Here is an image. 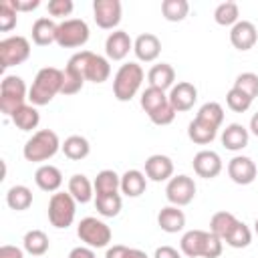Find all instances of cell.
<instances>
[{"label":"cell","mask_w":258,"mask_h":258,"mask_svg":"<svg viewBox=\"0 0 258 258\" xmlns=\"http://www.w3.org/2000/svg\"><path fill=\"white\" fill-rule=\"evenodd\" d=\"M93 187H95V196L117 194L121 189V175L113 169H101L93 181Z\"/></svg>","instance_id":"cell-32"},{"label":"cell","mask_w":258,"mask_h":258,"mask_svg":"<svg viewBox=\"0 0 258 258\" xmlns=\"http://www.w3.org/2000/svg\"><path fill=\"white\" fill-rule=\"evenodd\" d=\"M216 135H218V129H216L214 125H210V123L198 119V117H194V119L189 121V125H187V137H189L194 143H198V145H208V143H212V141L216 139Z\"/></svg>","instance_id":"cell-28"},{"label":"cell","mask_w":258,"mask_h":258,"mask_svg":"<svg viewBox=\"0 0 258 258\" xmlns=\"http://www.w3.org/2000/svg\"><path fill=\"white\" fill-rule=\"evenodd\" d=\"M0 258H24V248L4 244V246H0Z\"/></svg>","instance_id":"cell-47"},{"label":"cell","mask_w":258,"mask_h":258,"mask_svg":"<svg viewBox=\"0 0 258 258\" xmlns=\"http://www.w3.org/2000/svg\"><path fill=\"white\" fill-rule=\"evenodd\" d=\"M143 79H145V73H143L139 62L121 64L117 69L115 77H113V95H115V99L121 101V103L131 101L139 93Z\"/></svg>","instance_id":"cell-5"},{"label":"cell","mask_w":258,"mask_h":258,"mask_svg":"<svg viewBox=\"0 0 258 258\" xmlns=\"http://www.w3.org/2000/svg\"><path fill=\"white\" fill-rule=\"evenodd\" d=\"M83 85H85L83 75L67 64L64 71H62V91L60 93L62 95H75V93H79L83 89Z\"/></svg>","instance_id":"cell-40"},{"label":"cell","mask_w":258,"mask_h":258,"mask_svg":"<svg viewBox=\"0 0 258 258\" xmlns=\"http://www.w3.org/2000/svg\"><path fill=\"white\" fill-rule=\"evenodd\" d=\"M248 131L258 137V113H254V115L250 117V129H248Z\"/></svg>","instance_id":"cell-50"},{"label":"cell","mask_w":258,"mask_h":258,"mask_svg":"<svg viewBox=\"0 0 258 258\" xmlns=\"http://www.w3.org/2000/svg\"><path fill=\"white\" fill-rule=\"evenodd\" d=\"M153 258H181V252H177L173 246H159L155 248Z\"/></svg>","instance_id":"cell-48"},{"label":"cell","mask_w":258,"mask_h":258,"mask_svg":"<svg viewBox=\"0 0 258 258\" xmlns=\"http://www.w3.org/2000/svg\"><path fill=\"white\" fill-rule=\"evenodd\" d=\"M69 194L75 198L77 204H89L95 198L93 181L85 173H75L69 179Z\"/></svg>","instance_id":"cell-27"},{"label":"cell","mask_w":258,"mask_h":258,"mask_svg":"<svg viewBox=\"0 0 258 258\" xmlns=\"http://www.w3.org/2000/svg\"><path fill=\"white\" fill-rule=\"evenodd\" d=\"M230 42L236 50H250L258 42V30L250 20H238L230 28Z\"/></svg>","instance_id":"cell-17"},{"label":"cell","mask_w":258,"mask_h":258,"mask_svg":"<svg viewBox=\"0 0 258 258\" xmlns=\"http://www.w3.org/2000/svg\"><path fill=\"white\" fill-rule=\"evenodd\" d=\"M133 50V40L125 30H113L105 38V54L109 60H123Z\"/></svg>","instance_id":"cell-18"},{"label":"cell","mask_w":258,"mask_h":258,"mask_svg":"<svg viewBox=\"0 0 258 258\" xmlns=\"http://www.w3.org/2000/svg\"><path fill=\"white\" fill-rule=\"evenodd\" d=\"M252 101H254V99H250L244 91H240V89H236V87H232V89L226 93V105H228L234 113H244V111H248L250 105H252Z\"/></svg>","instance_id":"cell-41"},{"label":"cell","mask_w":258,"mask_h":258,"mask_svg":"<svg viewBox=\"0 0 258 258\" xmlns=\"http://www.w3.org/2000/svg\"><path fill=\"white\" fill-rule=\"evenodd\" d=\"M34 183L38 185V189L48 191V194H56L58 187L62 185V173L56 165L50 163H42L36 171H34Z\"/></svg>","instance_id":"cell-21"},{"label":"cell","mask_w":258,"mask_h":258,"mask_svg":"<svg viewBox=\"0 0 258 258\" xmlns=\"http://www.w3.org/2000/svg\"><path fill=\"white\" fill-rule=\"evenodd\" d=\"M220 139H222V145L228 151H242L250 141V131L242 123H230L222 131Z\"/></svg>","instance_id":"cell-22"},{"label":"cell","mask_w":258,"mask_h":258,"mask_svg":"<svg viewBox=\"0 0 258 258\" xmlns=\"http://www.w3.org/2000/svg\"><path fill=\"white\" fill-rule=\"evenodd\" d=\"M196 189L198 187H196L194 177H189L185 173H179V175H173L167 181V185H165V198H167V202L171 206L181 208V206H187V204L194 202Z\"/></svg>","instance_id":"cell-11"},{"label":"cell","mask_w":258,"mask_h":258,"mask_svg":"<svg viewBox=\"0 0 258 258\" xmlns=\"http://www.w3.org/2000/svg\"><path fill=\"white\" fill-rule=\"evenodd\" d=\"M234 87L244 91L250 99L258 97V75L256 73H240L234 81Z\"/></svg>","instance_id":"cell-42"},{"label":"cell","mask_w":258,"mask_h":258,"mask_svg":"<svg viewBox=\"0 0 258 258\" xmlns=\"http://www.w3.org/2000/svg\"><path fill=\"white\" fill-rule=\"evenodd\" d=\"M228 246H232V248H246V246H250V242H252V230L244 224V222H236V226L232 228V232L226 236V240H224Z\"/></svg>","instance_id":"cell-39"},{"label":"cell","mask_w":258,"mask_h":258,"mask_svg":"<svg viewBox=\"0 0 258 258\" xmlns=\"http://www.w3.org/2000/svg\"><path fill=\"white\" fill-rule=\"evenodd\" d=\"M30 56V42L26 36H8L0 40V67L10 69L16 64H22Z\"/></svg>","instance_id":"cell-10"},{"label":"cell","mask_w":258,"mask_h":258,"mask_svg":"<svg viewBox=\"0 0 258 258\" xmlns=\"http://www.w3.org/2000/svg\"><path fill=\"white\" fill-rule=\"evenodd\" d=\"M67 258H97V254H95V250L89 248V246H77V248H73V250L69 252Z\"/></svg>","instance_id":"cell-49"},{"label":"cell","mask_w":258,"mask_h":258,"mask_svg":"<svg viewBox=\"0 0 258 258\" xmlns=\"http://www.w3.org/2000/svg\"><path fill=\"white\" fill-rule=\"evenodd\" d=\"M48 222L56 230H67L77 216V202L69 191H56L48 200Z\"/></svg>","instance_id":"cell-7"},{"label":"cell","mask_w":258,"mask_h":258,"mask_svg":"<svg viewBox=\"0 0 258 258\" xmlns=\"http://www.w3.org/2000/svg\"><path fill=\"white\" fill-rule=\"evenodd\" d=\"M189 12L187 0H163L161 2V14L167 22H181Z\"/></svg>","instance_id":"cell-37"},{"label":"cell","mask_w":258,"mask_h":258,"mask_svg":"<svg viewBox=\"0 0 258 258\" xmlns=\"http://www.w3.org/2000/svg\"><path fill=\"white\" fill-rule=\"evenodd\" d=\"M16 12H32L40 6V0H10Z\"/></svg>","instance_id":"cell-46"},{"label":"cell","mask_w":258,"mask_h":258,"mask_svg":"<svg viewBox=\"0 0 258 258\" xmlns=\"http://www.w3.org/2000/svg\"><path fill=\"white\" fill-rule=\"evenodd\" d=\"M77 236L81 238V242H85V246H89L93 250L95 248H107L111 238H113L111 228L103 220H99L95 216H87V218H83L79 222Z\"/></svg>","instance_id":"cell-8"},{"label":"cell","mask_w":258,"mask_h":258,"mask_svg":"<svg viewBox=\"0 0 258 258\" xmlns=\"http://www.w3.org/2000/svg\"><path fill=\"white\" fill-rule=\"evenodd\" d=\"M228 175L238 185H250L258 175V167L248 155H234L228 161Z\"/></svg>","instance_id":"cell-14"},{"label":"cell","mask_w":258,"mask_h":258,"mask_svg":"<svg viewBox=\"0 0 258 258\" xmlns=\"http://www.w3.org/2000/svg\"><path fill=\"white\" fill-rule=\"evenodd\" d=\"M157 226L167 234H177L185 226V214L177 206H165L157 214Z\"/></svg>","instance_id":"cell-23"},{"label":"cell","mask_w":258,"mask_h":258,"mask_svg":"<svg viewBox=\"0 0 258 258\" xmlns=\"http://www.w3.org/2000/svg\"><path fill=\"white\" fill-rule=\"evenodd\" d=\"M28 89L22 77L6 75L0 83V111L6 117H12L22 105H26Z\"/></svg>","instance_id":"cell-6"},{"label":"cell","mask_w":258,"mask_h":258,"mask_svg":"<svg viewBox=\"0 0 258 258\" xmlns=\"http://www.w3.org/2000/svg\"><path fill=\"white\" fill-rule=\"evenodd\" d=\"M133 52L141 62H153L161 52V40L151 32H143L133 40Z\"/></svg>","instance_id":"cell-20"},{"label":"cell","mask_w":258,"mask_h":258,"mask_svg":"<svg viewBox=\"0 0 258 258\" xmlns=\"http://www.w3.org/2000/svg\"><path fill=\"white\" fill-rule=\"evenodd\" d=\"M105 258H149V256L139 248H129V246H123V244H115V246L107 248Z\"/></svg>","instance_id":"cell-44"},{"label":"cell","mask_w":258,"mask_h":258,"mask_svg":"<svg viewBox=\"0 0 258 258\" xmlns=\"http://www.w3.org/2000/svg\"><path fill=\"white\" fill-rule=\"evenodd\" d=\"M89 36H91L89 24L83 18H67V20L58 22L56 44L60 48H79V46L87 44Z\"/></svg>","instance_id":"cell-9"},{"label":"cell","mask_w":258,"mask_h":258,"mask_svg":"<svg viewBox=\"0 0 258 258\" xmlns=\"http://www.w3.org/2000/svg\"><path fill=\"white\" fill-rule=\"evenodd\" d=\"M196 117L206 121V123H210V125H214L216 129H220V125L224 123V107L220 103H216V101H208L198 109Z\"/></svg>","instance_id":"cell-38"},{"label":"cell","mask_w":258,"mask_h":258,"mask_svg":"<svg viewBox=\"0 0 258 258\" xmlns=\"http://www.w3.org/2000/svg\"><path fill=\"white\" fill-rule=\"evenodd\" d=\"M95 208L103 218H115V216H119V212L123 208V200H121L119 191L95 196Z\"/></svg>","instance_id":"cell-34"},{"label":"cell","mask_w":258,"mask_h":258,"mask_svg":"<svg viewBox=\"0 0 258 258\" xmlns=\"http://www.w3.org/2000/svg\"><path fill=\"white\" fill-rule=\"evenodd\" d=\"M32 258H34V256H32Z\"/></svg>","instance_id":"cell-52"},{"label":"cell","mask_w":258,"mask_h":258,"mask_svg":"<svg viewBox=\"0 0 258 258\" xmlns=\"http://www.w3.org/2000/svg\"><path fill=\"white\" fill-rule=\"evenodd\" d=\"M18 22V12L14 10L10 0H2L0 2V30L2 32H10Z\"/></svg>","instance_id":"cell-43"},{"label":"cell","mask_w":258,"mask_h":258,"mask_svg":"<svg viewBox=\"0 0 258 258\" xmlns=\"http://www.w3.org/2000/svg\"><path fill=\"white\" fill-rule=\"evenodd\" d=\"M60 147H62V143L52 129H38L32 133V137L26 139V143L22 147V155L26 161L42 163V161H48L50 157H54L60 151Z\"/></svg>","instance_id":"cell-4"},{"label":"cell","mask_w":258,"mask_h":258,"mask_svg":"<svg viewBox=\"0 0 258 258\" xmlns=\"http://www.w3.org/2000/svg\"><path fill=\"white\" fill-rule=\"evenodd\" d=\"M56 28H58V24L52 18H46V16L36 18L32 24V30H30L32 42L38 46H48V44L56 42Z\"/></svg>","instance_id":"cell-24"},{"label":"cell","mask_w":258,"mask_h":258,"mask_svg":"<svg viewBox=\"0 0 258 258\" xmlns=\"http://www.w3.org/2000/svg\"><path fill=\"white\" fill-rule=\"evenodd\" d=\"M147 189V175L139 169H127L121 175V194L127 198H139Z\"/></svg>","instance_id":"cell-26"},{"label":"cell","mask_w":258,"mask_h":258,"mask_svg":"<svg viewBox=\"0 0 258 258\" xmlns=\"http://www.w3.org/2000/svg\"><path fill=\"white\" fill-rule=\"evenodd\" d=\"M210 244V232L206 230H187L179 240V252L187 258H206Z\"/></svg>","instance_id":"cell-15"},{"label":"cell","mask_w":258,"mask_h":258,"mask_svg":"<svg viewBox=\"0 0 258 258\" xmlns=\"http://www.w3.org/2000/svg\"><path fill=\"white\" fill-rule=\"evenodd\" d=\"M60 91H62V71L56 67H42L28 89V101L34 107H42L48 105Z\"/></svg>","instance_id":"cell-1"},{"label":"cell","mask_w":258,"mask_h":258,"mask_svg":"<svg viewBox=\"0 0 258 258\" xmlns=\"http://www.w3.org/2000/svg\"><path fill=\"white\" fill-rule=\"evenodd\" d=\"M236 222H238V218L234 214H230V212H216L212 216V220H210V232L216 234L218 238L226 240V236L232 232Z\"/></svg>","instance_id":"cell-35"},{"label":"cell","mask_w":258,"mask_h":258,"mask_svg":"<svg viewBox=\"0 0 258 258\" xmlns=\"http://www.w3.org/2000/svg\"><path fill=\"white\" fill-rule=\"evenodd\" d=\"M139 105L147 113V117L153 125L163 127V125L173 123V119H175V109L171 107L167 93L161 89L147 87L139 97Z\"/></svg>","instance_id":"cell-3"},{"label":"cell","mask_w":258,"mask_h":258,"mask_svg":"<svg viewBox=\"0 0 258 258\" xmlns=\"http://www.w3.org/2000/svg\"><path fill=\"white\" fill-rule=\"evenodd\" d=\"M191 165H194L196 175H198V177H204V179H214V177H218L220 171H222V167H224V165H222V157H220L216 151H212V149H202V151H198V153L194 155Z\"/></svg>","instance_id":"cell-16"},{"label":"cell","mask_w":258,"mask_h":258,"mask_svg":"<svg viewBox=\"0 0 258 258\" xmlns=\"http://www.w3.org/2000/svg\"><path fill=\"white\" fill-rule=\"evenodd\" d=\"M10 121H12V123L16 125V129H20V131H32V129H36L38 123H40V113H38V109H36L34 105L26 103V105H22V107L10 117Z\"/></svg>","instance_id":"cell-30"},{"label":"cell","mask_w":258,"mask_h":258,"mask_svg":"<svg viewBox=\"0 0 258 258\" xmlns=\"http://www.w3.org/2000/svg\"><path fill=\"white\" fill-rule=\"evenodd\" d=\"M214 20L220 26H230L232 28L240 20V8H238V4L232 2V0L218 4L216 10H214Z\"/></svg>","instance_id":"cell-36"},{"label":"cell","mask_w":258,"mask_h":258,"mask_svg":"<svg viewBox=\"0 0 258 258\" xmlns=\"http://www.w3.org/2000/svg\"><path fill=\"white\" fill-rule=\"evenodd\" d=\"M147 81H149V87H155V89H161L167 93L175 85V71L169 62L153 64L147 73Z\"/></svg>","instance_id":"cell-25"},{"label":"cell","mask_w":258,"mask_h":258,"mask_svg":"<svg viewBox=\"0 0 258 258\" xmlns=\"http://www.w3.org/2000/svg\"><path fill=\"white\" fill-rule=\"evenodd\" d=\"M254 232H256V236H258V218H256V222H254Z\"/></svg>","instance_id":"cell-51"},{"label":"cell","mask_w":258,"mask_h":258,"mask_svg":"<svg viewBox=\"0 0 258 258\" xmlns=\"http://www.w3.org/2000/svg\"><path fill=\"white\" fill-rule=\"evenodd\" d=\"M60 149H62V153H64L69 159L81 161V159H85V157L91 153V143H89V139L83 137V135H69V137L64 139V143H62Z\"/></svg>","instance_id":"cell-31"},{"label":"cell","mask_w":258,"mask_h":258,"mask_svg":"<svg viewBox=\"0 0 258 258\" xmlns=\"http://www.w3.org/2000/svg\"><path fill=\"white\" fill-rule=\"evenodd\" d=\"M145 175L151 181H169L173 177V161L163 153H153L145 159Z\"/></svg>","instance_id":"cell-19"},{"label":"cell","mask_w":258,"mask_h":258,"mask_svg":"<svg viewBox=\"0 0 258 258\" xmlns=\"http://www.w3.org/2000/svg\"><path fill=\"white\" fill-rule=\"evenodd\" d=\"M123 6L119 0H95L93 2V18L99 28L115 30L121 22Z\"/></svg>","instance_id":"cell-12"},{"label":"cell","mask_w":258,"mask_h":258,"mask_svg":"<svg viewBox=\"0 0 258 258\" xmlns=\"http://www.w3.org/2000/svg\"><path fill=\"white\" fill-rule=\"evenodd\" d=\"M6 204L10 210H16V212H24L32 206V191L30 187L26 185H12L8 191H6Z\"/></svg>","instance_id":"cell-33"},{"label":"cell","mask_w":258,"mask_h":258,"mask_svg":"<svg viewBox=\"0 0 258 258\" xmlns=\"http://www.w3.org/2000/svg\"><path fill=\"white\" fill-rule=\"evenodd\" d=\"M71 69H75L77 73L83 75L85 81H91V83H105L111 75V64H109V58L107 56H101V54H95L91 50H79L75 52L69 62H67Z\"/></svg>","instance_id":"cell-2"},{"label":"cell","mask_w":258,"mask_h":258,"mask_svg":"<svg viewBox=\"0 0 258 258\" xmlns=\"http://www.w3.org/2000/svg\"><path fill=\"white\" fill-rule=\"evenodd\" d=\"M167 97H169V103L175 109V113H185V111L194 109V105L198 101V89L194 83L179 81L169 89Z\"/></svg>","instance_id":"cell-13"},{"label":"cell","mask_w":258,"mask_h":258,"mask_svg":"<svg viewBox=\"0 0 258 258\" xmlns=\"http://www.w3.org/2000/svg\"><path fill=\"white\" fill-rule=\"evenodd\" d=\"M73 8H75L73 0H50V2L46 4L48 14H50V16H56V18L69 16V14L73 12ZM64 20H67V18H64Z\"/></svg>","instance_id":"cell-45"},{"label":"cell","mask_w":258,"mask_h":258,"mask_svg":"<svg viewBox=\"0 0 258 258\" xmlns=\"http://www.w3.org/2000/svg\"><path fill=\"white\" fill-rule=\"evenodd\" d=\"M48 246H50L48 236H46L42 230H28V232L24 234V238H22V248H24V252H28V254L34 256V258H40L42 254H46V252H48Z\"/></svg>","instance_id":"cell-29"}]
</instances>
